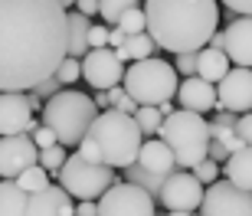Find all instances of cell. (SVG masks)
<instances>
[{
  "instance_id": "cell-22",
  "label": "cell",
  "mask_w": 252,
  "mask_h": 216,
  "mask_svg": "<svg viewBox=\"0 0 252 216\" xmlns=\"http://www.w3.org/2000/svg\"><path fill=\"white\" fill-rule=\"evenodd\" d=\"M89 33H92V23L89 17H82L79 10L69 13V56L82 59L89 53Z\"/></svg>"
},
{
  "instance_id": "cell-40",
  "label": "cell",
  "mask_w": 252,
  "mask_h": 216,
  "mask_svg": "<svg viewBox=\"0 0 252 216\" xmlns=\"http://www.w3.org/2000/svg\"><path fill=\"white\" fill-rule=\"evenodd\" d=\"M75 10L82 17H98V0H75Z\"/></svg>"
},
{
  "instance_id": "cell-24",
  "label": "cell",
  "mask_w": 252,
  "mask_h": 216,
  "mask_svg": "<svg viewBox=\"0 0 252 216\" xmlns=\"http://www.w3.org/2000/svg\"><path fill=\"white\" fill-rule=\"evenodd\" d=\"M125 180H128V184H138V187H144L151 197H154V193L160 197V187H164V180H167V177L151 174V170H144V167H138V164H134V167H125Z\"/></svg>"
},
{
  "instance_id": "cell-8",
  "label": "cell",
  "mask_w": 252,
  "mask_h": 216,
  "mask_svg": "<svg viewBox=\"0 0 252 216\" xmlns=\"http://www.w3.org/2000/svg\"><path fill=\"white\" fill-rule=\"evenodd\" d=\"M98 216H158V207H154V197L144 187L118 180L108 193H102Z\"/></svg>"
},
{
  "instance_id": "cell-9",
  "label": "cell",
  "mask_w": 252,
  "mask_h": 216,
  "mask_svg": "<svg viewBox=\"0 0 252 216\" xmlns=\"http://www.w3.org/2000/svg\"><path fill=\"white\" fill-rule=\"evenodd\" d=\"M200 216H252V190H243L229 180L210 184L200 203Z\"/></svg>"
},
{
  "instance_id": "cell-14",
  "label": "cell",
  "mask_w": 252,
  "mask_h": 216,
  "mask_svg": "<svg viewBox=\"0 0 252 216\" xmlns=\"http://www.w3.org/2000/svg\"><path fill=\"white\" fill-rule=\"evenodd\" d=\"M216 95H220V108H226V112H236V115L252 112V69L233 66L226 72V79L220 82Z\"/></svg>"
},
{
  "instance_id": "cell-2",
  "label": "cell",
  "mask_w": 252,
  "mask_h": 216,
  "mask_svg": "<svg viewBox=\"0 0 252 216\" xmlns=\"http://www.w3.org/2000/svg\"><path fill=\"white\" fill-rule=\"evenodd\" d=\"M148 33L174 56L200 53L220 27V0H144Z\"/></svg>"
},
{
  "instance_id": "cell-42",
  "label": "cell",
  "mask_w": 252,
  "mask_h": 216,
  "mask_svg": "<svg viewBox=\"0 0 252 216\" xmlns=\"http://www.w3.org/2000/svg\"><path fill=\"white\" fill-rule=\"evenodd\" d=\"M115 108H118V112H125V115H134V112H138V108H141V105L134 102V98H131L128 92H125V98H122V102H118V105H115Z\"/></svg>"
},
{
  "instance_id": "cell-26",
  "label": "cell",
  "mask_w": 252,
  "mask_h": 216,
  "mask_svg": "<svg viewBox=\"0 0 252 216\" xmlns=\"http://www.w3.org/2000/svg\"><path fill=\"white\" fill-rule=\"evenodd\" d=\"M134 122H138L141 134H148V138H158L160 124H164V115H160V108H154V105H141L138 112H134Z\"/></svg>"
},
{
  "instance_id": "cell-17",
  "label": "cell",
  "mask_w": 252,
  "mask_h": 216,
  "mask_svg": "<svg viewBox=\"0 0 252 216\" xmlns=\"http://www.w3.org/2000/svg\"><path fill=\"white\" fill-rule=\"evenodd\" d=\"M177 102L180 108H187V112H213V108H220V95H216V85L206 82V79H200V75H190V79H184L177 89Z\"/></svg>"
},
{
  "instance_id": "cell-20",
  "label": "cell",
  "mask_w": 252,
  "mask_h": 216,
  "mask_svg": "<svg viewBox=\"0 0 252 216\" xmlns=\"http://www.w3.org/2000/svg\"><path fill=\"white\" fill-rule=\"evenodd\" d=\"M223 177L229 180V184H236V187L252 190V148L249 144H246L243 151L229 154V160L223 164Z\"/></svg>"
},
{
  "instance_id": "cell-45",
  "label": "cell",
  "mask_w": 252,
  "mask_h": 216,
  "mask_svg": "<svg viewBox=\"0 0 252 216\" xmlns=\"http://www.w3.org/2000/svg\"><path fill=\"white\" fill-rule=\"evenodd\" d=\"M223 43H226V39H223V33H216V36L210 39V46H213V49H223Z\"/></svg>"
},
{
  "instance_id": "cell-46",
  "label": "cell",
  "mask_w": 252,
  "mask_h": 216,
  "mask_svg": "<svg viewBox=\"0 0 252 216\" xmlns=\"http://www.w3.org/2000/svg\"><path fill=\"white\" fill-rule=\"evenodd\" d=\"M158 108H160V115H164V118H167V115H174V112H177V108H174V105H170V102H164V105H158Z\"/></svg>"
},
{
  "instance_id": "cell-48",
  "label": "cell",
  "mask_w": 252,
  "mask_h": 216,
  "mask_svg": "<svg viewBox=\"0 0 252 216\" xmlns=\"http://www.w3.org/2000/svg\"><path fill=\"white\" fill-rule=\"evenodd\" d=\"M167 216H196V213H167Z\"/></svg>"
},
{
  "instance_id": "cell-32",
  "label": "cell",
  "mask_w": 252,
  "mask_h": 216,
  "mask_svg": "<svg viewBox=\"0 0 252 216\" xmlns=\"http://www.w3.org/2000/svg\"><path fill=\"white\" fill-rule=\"evenodd\" d=\"M196 56L200 53H180L177 59H174V69H177V75H196Z\"/></svg>"
},
{
  "instance_id": "cell-16",
  "label": "cell",
  "mask_w": 252,
  "mask_h": 216,
  "mask_svg": "<svg viewBox=\"0 0 252 216\" xmlns=\"http://www.w3.org/2000/svg\"><path fill=\"white\" fill-rule=\"evenodd\" d=\"M23 216H75V200L63 184H49L39 193H30L27 213Z\"/></svg>"
},
{
  "instance_id": "cell-11",
  "label": "cell",
  "mask_w": 252,
  "mask_h": 216,
  "mask_svg": "<svg viewBox=\"0 0 252 216\" xmlns=\"http://www.w3.org/2000/svg\"><path fill=\"white\" fill-rule=\"evenodd\" d=\"M82 79L95 92H108V89L125 82V62L118 59V53H115L112 46L89 49L82 56Z\"/></svg>"
},
{
  "instance_id": "cell-12",
  "label": "cell",
  "mask_w": 252,
  "mask_h": 216,
  "mask_svg": "<svg viewBox=\"0 0 252 216\" xmlns=\"http://www.w3.org/2000/svg\"><path fill=\"white\" fill-rule=\"evenodd\" d=\"M39 164V148L30 134L0 138V180H17L23 170Z\"/></svg>"
},
{
  "instance_id": "cell-27",
  "label": "cell",
  "mask_w": 252,
  "mask_h": 216,
  "mask_svg": "<svg viewBox=\"0 0 252 216\" xmlns=\"http://www.w3.org/2000/svg\"><path fill=\"white\" fill-rule=\"evenodd\" d=\"M17 184H20V190H27V193H39V190L49 187V170L36 164V167L23 170V174L17 177Z\"/></svg>"
},
{
  "instance_id": "cell-47",
  "label": "cell",
  "mask_w": 252,
  "mask_h": 216,
  "mask_svg": "<svg viewBox=\"0 0 252 216\" xmlns=\"http://www.w3.org/2000/svg\"><path fill=\"white\" fill-rule=\"evenodd\" d=\"M59 3H63L65 10H69V7H75V0H59Z\"/></svg>"
},
{
  "instance_id": "cell-19",
  "label": "cell",
  "mask_w": 252,
  "mask_h": 216,
  "mask_svg": "<svg viewBox=\"0 0 252 216\" xmlns=\"http://www.w3.org/2000/svg\"><path fill=\"white\" fill-rule=\"evenodd\" d=\"M229 69H233V62H229V56H226L223 49H213V46L200 49V56H196V75H200V79L220 85Z\"/></svg>"
},
{
  "instance_id": "cell-36",
  "label": "cell",
  "mask_w": 252,
  "mask_h": 216,
  "mask_svg": "<svg viewBox=\"0 0 252 216\" xmlns=\"http://www.w3.org/2000/svg\"><path fill=\"white\" fill-rule=\"evenodd\" d=\"M220 3L236 17H252V0H220Z\"/></svg>"
},
{
  "instance_id": "cell-1",
  "label": "cell",
  "mask_w": 252,
  "mask_h": 216,
  "mask_svg": "<svg viewBox=\"0 0 252 216\" xmlns=\"http://www.w3.org/2000/svg\"><path fill=\"white\" fill-rule=\"evenodd\" d=\"M69 56V10L59 0H0V92H33Z\"/></svg>"
},
{
  "instance_id": "cell-28",
  "label": "cell",
  "mask_w": 252,
  "mask_h": 216,
  "mask_svg": "<svg viewBox=\"0 0 252 216\" xmlns=\"http://www.w3.org/2000/svg\"><path fill=\"white\" fill-rule=\"evenodd\" d=\"M118 27L125 30V36H138V33H148V17H144L141 7H134V10H128V13L118 20Z\"/></svg>"
},
{
  "instance_id": "cell-41",
  "label": "cell",
  "mask_w": 252,
  "mask_h": 216,
  "mask_svg": "<svg viewBox=\"0 0 252 216\" xmlns=\"http://www.w3.org/2000/svg\"><path fill=\"white\" fill-rule=\"evenodd\" d=\"M125 39H128V36H125V30L122 27H112V33H108V46H112V49H122Z\"/></svg>"
},
{
  "instance_id": "cell-38",
  "label": "cell",
  "mask_w": 252,
  "mask_h": 216,
  "mask_svg": "<svg viewBox=\"0 0 252 216\" xmlns=\"http://www.w3.org/2000/svg\"><path fill=\"white\" fill-rule=\"evenodd\" d=\"M210 157L216 160V164H226L229 160V151H226L223 141H210Z\"/></svg>"
},
{
  "instance_id": "cell-35",
  "label": "cell",
  "mask_w": 252,
  "mask_h": 216,
  "mask_svg": "<svg viewBox=\"0 0 252 216\" xmlns=\"http://www.w3.org/2000/svg\"><path fill=\"white\" fill-rule=\"evenodd\" d=\"M59 89H63V82H59L56 75H53V79H46V82H39L36 89H33V92H36L39 98H46V102H49L53 95H59Z\"/></svg>"
},
{
  "instance_id": "cell-25",
  "label": "cell",
  "mask_w": 252,
  "mask_h": 216,
  "mask_svg": "<svg viewBox=\"0 0 252 216\" xmlns=\"http://www.w3.org/2000/svg\"><path fill=\"white\" fill-rule=\"evenodd\" d=\"M141 0H98V17L108 23V27H118V20L128 13V10H134Z\"/></svg>"
},
{
  "instance_id": "cell-6",
  "label": "cell",
  "mask_w": 252,
  "mask_h": 216,
  "mask_svg": "<svg viewBox=\"0 0 252 216\" xmlns=\"http://www.w3.org/2000/svg\"><path fill=\"white\" fill-rule=\"evenodd\" d=\"M125 92L134 98L138 105H164L170 98H177V89H180V75L174 69V62L167 59H141V62H131L125 69Z\"/></svg>"
},
{
  "instance_id": "cell-29",
  "label": "cell",
  "mask_w": 252,
  "mask_h": 216,
  "mask_svg": "<svg viewBox=\"0 0 252 216\" xmlns=\"http://www.w3.org/2000/svg\"><path fill=\"white\" fill-rule=\"evenodd\" d=\"M65 148L63 144H53V148H46V151H39V167H46L49 174H59L63 170V164H65Z\"/></svg>"
},
{
  "instance_id": "cell-44",
  "label": "cell",
  "mask_w": 252,
  "mask_h": 216,
  "mask_svg": "<svg viewBox=\"0 0 252 216\" xmlns=\"http://www.w3.org/2000/svg\"><path fill=\"white\" fill-rule=\"evenodd\" d=\"M95 105H98V108H105V112H108V92H95Z\"/></svg>"
},
{
  "instance_id": "cell-10",
  "label": "cell",
  "mask_w": 252,
  "mask_h": 216,
  "mask_svg": "<svg viewBox=\"0 0 252 216\" xmlns=\"http://www.w3.org/2000/svg\"><path fill=\"white\" fill-rule=\"evenodd\" d=\"M203 193L206 187L196 180L193 170H174V174H167L158 200L167 207V213H196L203 203Z\"/></svg>"
},
{
  "instance_id": "cell-34",
  "label": "cell",
  "mask_w": 252,
  "mask_h": 216,
  "mask_svg": "<svg viewBox=\"0 0 252 216\" xmlns=\"http://www.w3.org/2000/svg\"><path fill=\"white\" fill-rule=\"evenodd\" d=\"M33 141H36V148H39V151H46V148H53V144H59V138L49 131L46 124H39L36 131H33Z\"/></svg>"
},
{
  "instance_id": "cell-13",
  "label": "cell",
  "mask_w": 252,
  "mask_h": 216,
  "mask_svg": "<svg viewBox=\"0 0 252 216\" xmlns=\"http://www.w3.org/2000/svg\"><path fill=\"white\" fill-rule=\"evenodd\" d=\"M39 128L36 115L30 108L27 92H0V138L10 134H30Z\"/></svg>"
},
{
  "instance_id": "cell-33",
  "label": "cell",
  "mask_w": 252,
  "mask_h": 216,
  "mask_svg": "<svg viewBox=\"0 0 252 216\" xmlns=\"http://www.w3.org/2000/svg\"><path fill=\"white\" fill-rule=\"evenodd\" d=\"M108 33H112V27H105V23H92L89 49H105V46H108Z\"/></svg>"
},
{
  "instance_id": "cell-15",
  "label": "cell",
  "mask_w": 252,
  "mask_h": 216,
  "mask_svg": "<svg viewBox=\"0 0 252 216\" xmlns=\"http://www.w3.org/2000/svg\"><path fill=\"white\" fill-rule=\"evenodd\" d=\"M223 53L229 56V62L252 69V17H236L223 30Z\"/></svg>"
},
{
  "instance_id": "cell-4",
  "label": "cell",
  "mask_w": 252,
  "mask_h": 216,
  "mask_svg": "<svg viewBox=\"0 0 252 216\" xmlns=\"http://www.w3.org/2000/svg\"><path fill=\"white\" fill-rule=\"evenodd\" d=\"M98 115L102 108L95 105V98H89L79 89H63L43 105V124L59 138L63 148H79Z\"/></svg>"
},
{
  "instance_id": "cell-23",
  "label": "cell",
  "mask_w": 252,
  "mask_h": 216,
  "mask_svg": "<svg viewBox=\"0 0 252 216\" xmlns=\"http://www.w3.org/2000/svg\"><path fill=\"white\" fill-rule=\"evenodd\" d=\"M154 49H158V43L151 39V33H138V36H128V39H125V46L115 49V53H118L122 62H141V59L154 56Z\"/></svg>"
},
{
  "instance_id": "cell-18",
  "label": "cell",
  "mask_w": 252,
  "mask_h": 216,
  "mask_svg": "<svg viewBox=\"0 0 252 216\" xmlns=\"http://www.w3.org/2000/svg\"><path fill=\"white\" fill-rule=\"evenodd\" d=\"M138 167L151 170V174H160V177H167L177 170V160H174V151L167 148V141H144L141 144V154H138Z\"/></svg>"
},
{
  "instance_id": "cell-21",
  "label": "cell",
  "mask_w": 252,
  "mask_h": 216,
  "mask_svg": "<svg viewBox=\"0 0 252 216\" xmlns=\"http://www.w3.org/2000/svg\"><path fill=\"white\" fill-rule=\"evenodd\" d=\"M30 193L20 190L17 180H0V216H23Z\"/></svg>"
},
{
  "instance_id": "cell-31",
  "label": "cell",
  "mask_w": 252,
  "mask_h": 216,
  "mask_svg": "<svg viewBox=\"0 0 252 216\" xmlns=\"http://www.w3.org/2000/svg\"><path fill=\"white\" fill-rule=\"evenodd\" d=\"M220 170H223V164H216L213 157H206L203 164H196V167H193V174H196V180H200L203 187H210V184L220 180Z\"/></svg>"
},
{
  "instance_id": "cell-5",
  "label": "cell",
  "mask_w": 252,
  "mask_h": 216,
  "mask_svg": "<svg viewBox=\"0 0 252 216\" xmlns=\"http://www.w3.org/2000/svg\"><path fill=\"white\" fill-rule=\"evenodd\" d=\"M160 141H167V148L174 151L177 170H193L196 164H203L210 157V122H203V115L177 108L174 115L164 118L158 131Z\"/></svg>"
},
{
  "instance_id": "cell-3",
  "label": "cell",
  "mask_w": 252,
  "mask_h": 216,
  "mask_svg": "<svg viewBox=\"0 0 252 216\" xmlns=\"http://www.w3.org/2000/svg\"><path fill=\"white\" fill-rule=\"evenodd\" d=\"M141 128L134 115H125L118 108H108L95 118L85 141L79 144V154L102 167H134L141 154Z\"/></svg>"
},
{
  "instance_id": "cell-30",
  "label": "cell",
  "mask_w": 252,
  "mask_h": 216,
  "mask_svg": "<svg viewBox=\"0 0 252 216\" xmlns=\"http://www.w3.org/2000/svg\"><path fill=\"white\" fill-rule=\"evenodd\" d=\"M56 79H59L63 85H72V82H79V79H82V59L65 56V59H63V66H59V72H56Z\"/></svg>"
},
{
  "instance_id": "cell-39",
  "label": "cell",
  "mask_w": 252,
  "mask_h": 216,
  "mask_svg": "<svg viewBox=\"0 0 252 216\" xmlns=\"http://www.w3.org/2000/svg\"><path fill=\"white\" fill-rule=\"evenodd\" d=\"M75 216H98V200H82V203H75Z\"/></svg>"
},
{
  "instance_id": "cell-37",
  "label": "cell",
  "mask_w": 252,
  "mask_h": 216,
  "mask_svg": "<svg viewBox=\"0 0 252 216\" xmlns=\"http://www.w3.org/2000/svg\"><path fill=\"white\" fill-rule=\"evenodd\" d=\"M236 134H239V138L252 148V112L239 115V122H236Z\"/></svg>"
},
{
  "instance_id": "cell-43",
  "label": "cell",
  "mask_w": 252,
  "mask_h": 216,
  "mask_svg": "<svg viewBox=\"0 0 252 216\" xmlns=\"http://www.w3.org/2000/svg\"><path fill=\"white\" fill-rule=\"evenodd\" d=\"M223 144H226V151H229V154H236V151H243V148H246V141H243V138H239L236 131L229 134V138H226Z\"/></svg>"
},
{
  "instance_id": "cell-7",
  "label": "cell",
  "mask_w": 252,
  "mask_h": 216,
  "mask_svg": "<svg viewBox=\"0 0 252 216\" xmlns=\"http://www.w3.org/2000/svg\"><path fill=\"white\" fill-rule=\"evenodd\" d=\"M59 184L69 190V197L75 203H82V200H102V193L118 184V174L115 167H102V164H92V160H85L79 151L69 154L63 164V170L56 174Z\"/></svg>"
}]
</instances>
